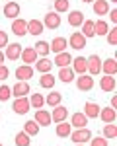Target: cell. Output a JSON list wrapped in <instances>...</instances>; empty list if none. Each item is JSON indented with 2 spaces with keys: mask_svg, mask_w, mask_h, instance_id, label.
Instances as JSON below:
<instances>
[{
  "mask_svg": "<svg viewBox=\"0 0 117 146\" xmlns=\"http://www.w3.org/2000/svg\"><path fill=\"white\" fill-rule=\"evenodd\" d=\"M12 31H14V35H18V37L27 35V22L22 20V18H16V20L12 22Z\"/></svg>",
  "mask_w": 117,
  "mask_h": 146,
  "instance_id": "cell-13",
  "label": "cell"
},
{
  "mask_svg": "<svg viewBox=\"0 0 117 146\" xmlns=\"http://www.w3.org/2000/svg\"><path fill=\"white\" fill-rule=\"evenodd\" d=\"M43 29H45V25H43V22H39V20H29L27 22V33L39 37V35L43 33Z\"/></svg>",
  "mask_w": 117,
  "mask_h": 146,
  "instance_id": "cell-23",
  "label": "cell"
},
{
  "mask_svg": "<svg viewBox=\"0 0 117 146\" xmlns=\"http://www.w3.org/2000/svg\"><path fill=\"white\" fill-rule=\"evenodd\" d=\"M104 136L107 140H111V138H117V125L113 123H105L104 127Z\"/></svg>",
  "mask_w": 117,
  "mask_h": 146,
  "instance_id": "cell-37",
  "label": "cell"
},
{
  "mask_svg": "<svg viewBox=\"0 0 117 146\" xmlns=\"http://www.w3.org/2000/svg\"><path fill=\"white\" fill-rule=\"evenodd\" d=\"M104 123H115L117 119V111L113 107H104V109H100V115H98Z\"/></svg>",
  "mask_w": 117,
  "mask_h": 146,
  "instance_id": "cell-19",
  "label": "cell"
},
{
  "mask_svg": "<svg viewBox=\"0 0 117 146\" xmlns=\"http://www.w3.org/2000/svg\"><path fill=\"white\" fill-rule=\"evenodd\" d=\"M33 49H35V53L39 56H47L49 53H51V47H49V43L47 41H37L33 45Z\"/></svg>",
  "mask_w": 117,
  "mask_h": 146,
  "instance_id": "cell-32",
  "label": "cell"
},
{
  "mask_svg": "<svg viewBox=\"0 0 117 146\" xmlns=\"http://www.w3.org/2000/svg\"><path fill=\"white\" fill-rule=\"evenodd\" d=\"M43 25H45L47 29H58V25H60V16H58L57 12H47L45 20H43Z\"/></svg>",
  "mask_w": 117,
  "mask_h": 146,
  "instance_id": "cell-8",
  "label": "cell"
},
{
  "mask_svg": "<svg viewBox=\"0 0 117 146\" xmlns=\"http://www.w3.org/2000/svg\"><path fill=\"white\" fill-rule=\"evenodd\" d=\"M109 107L117 109V96H113V98H111V105H109Z\"/></svg>",
  "mask_w": 117,
  "mask_h": 146,
  "instance_id": "cell-45",
  "label": "cell"
},
{
  "mask_svg": "<svg viewBox=\"0 0 117 146\" xmlns=\"http://www.w3.org/2000/svg\"><path fill=\"white\" fill-rule=\"evenodd\" d=\"M6 45H8V33L0 29V49H4Z\"/></svg>",
  "mask_w": 117,
  "mask_h": 146,
  "instance_id": "cell-42",
  "label": "cell"
},
{
  "mask_svg": "<svg viewBox=\"0 0 117 146\" xmlns=\"http://www.w3.org/2000/svg\"><path fill=\"white\" fill-rule=\"evenodd\" d=\"M94 14L96 16H105L109 12V2L107 0H94Z\"/></svg>",
  "mask_w": 117,
  "mask_h": 146,
  "instance_id": "cell-27",
  "label": "cell"
},
{
  "mask_svg": "<svg viewBox=\"0 0 117 146\" xmlns=\"http://www.w3.org/2000/svg\"><path fill=\"white\" fill-rule=\"evenodd\" d=\"M84 20H86V18H84V14H82L80 10H70V16H68L70 27H80Z\"/></svg>",
  "mask_w": 117,
  "mask_h": 146,
  "instance_id": "cell-26",
  "label": "cell"
},
{
  "mask_svg": "<svg viewBox=\"0 0 117 146\" xmlns=\"http://www.w3.org/2000/svg\"><path fill=\"white\" fill-rule=\"evenodd\" d=\"M20 58L23 60V64H33L35 60L39 58V55L35 53L33 47H25V49H22V55H20Z\"/></svg>",
  "mask_w": 117,
  "mask_h": 146,
  "instance_id": "cell-14",
  "label": "cell"
},
{
  "mask_svg": "<svg viewBox=\"0 0 117 146\" xmlns=\"http://www.w3.org/2000/svg\"><path fill=\"white\" fill-rule=\"evenodd\" d=\"M100 109H102V107H100L98 103H94V101H86V105H84V111H82V113H84L88 119H96V117L100 115Z\"/></svg>",
  "mask_w": 117,
  "mask_h": 146,
  "instance_id": "cell-22",
  "label": "cell"
},
{
  "mask_svg": "<svg viewBox=\"0 0 117 146\" xmlns=\"http://www.w3.org/2000/svg\"><path fill=\"white\" fill-rule=\"evenodd\" d=\"M23 133H27L29 136H35L39 133V125L35 123L33 119H31V121H25V123H23Z\"/></svg>",
  "mask_w": 117,
  "mask_h": 146,
  "instance_id": "cell-36",
  "label": "cell"
},
{
  "mask_svg": "<svg viewBox=\"0 0 117 146\" xmlns=\"http://www.w3.org/2000/svg\"><path fill=\"white\" fill-rule=\"evenodd\" d=\"M107 31H109V25H107V22H104V20H98V22H94V35H100V37H104Z\"/></svg>",
  "mask_w": 117,
  "mask_h": 146,
  "instance_id": "cell-31",
  "label": "cell"
},
{
  "mask_svg": "<svg viewBox=\"0 0 117 146\" xmlns=\"http://www.w3.org/2000/svg\"><path fill=\"white\" fill-rule=\"evenodd\" d=\"M51 47V53H62V51H66V47H68V39L66 37H53V41L49 43Z\"/></svg>",
  "mask_w": 117,
  "mask_h": 146,
  "instance_id": "cell-10",
  "label": "cell"
},
{
  "mask_svg": "<svg viewBox=\"0 0 117 146\" xmlns=\"http://www.w3.org/2000/svg\"><path fill=\"white\" fill-rule=\"evenodd\" d=\"M4 49H6V51H4V56H6L8 60H18L20 55H22V45H20V43H8Z\"/></svg>",
  "mask_w": 117,
  "mask_h": 146,
  "instance_id": "cell-6",
  "label": "cell"
},
{
  "mask_svg": "<svg viewBox=\"0 0 117 146\" xmlns=\"http://www.w3.org/2000/svg\"><path fill=\"white\" fill-rule=\"evenodd\" d=\"M70 125H72V129H84V127L88 125V117H86L82 111L72 113V117H70Z\"/></svg>",
  "mask_w": 117,
  "mask_h": 146,
  "instance_id": "cell-17",
  "label": "cell"
},
{
  "mask_svg": "<svg viewBox=\"0 0 117 146\" xmlns=\"http://www.w3.org/2000/svg\"><path fill=\"white\" fill-rule=\"evenodd\" d=\"M70 62H72V56H70V53H66V51H62V53H57V55H55V60H53V64H57L58 68L70 66Z\"/></svg>",
  "mask_w": 117,
  "mask_h": 146,
  "instance_id": "cell-21",
  "label": "cell"
},
{
  "mask_svg": "<svg viewBox=\"0 0 117 146\" xmlns=\"http://www.w3.org/2000/svg\"><path fill=\"white\" fill-rule=\"evenodd\" d=\"M76 146H84V144H76Z\"/></svg>",
  "mask_w": 117,
  "mask_h": 146,
  "instance_id": "cell-49",
  "label": "cell"
},
{
  "mask_svg": "<svg viewBox=\"0 0 117 146\" xmlns=\"http://www.w3.org/2000/svg\"><path fill=\"white\" fill-rule=\"evenodd\" d=\"M10 98H12V88L6 86V84H2L0 86V101H8Z\"/></svg>",
  "mask_w": 117,
  "mask_h": 146,
  "instance_id": "cell-39",
  "label": "cell"
},
{
  "mask_svg": "<svg viewBox=\"0 0 117 146\" xmlns=\"http://www.w3.org/2000/svg\"><path fill=\"white\" fill-rule=\"evenodd\" d=\"M68 136H70V140H72L74 144H86V142L92 138V131H90L88 127H84V129H74Z\"/></svg>",
  "mask_w": 117,
  "mask_h": 146,
  "instance_id": "cell-1",
  "label": "cell"
},
{
  "mask_svg": "<svg viewBox=\"0 0 117 146\" xmlns=\"http://www.w3.org/2000/svg\"><path fill=\"white\" fill-rule=\"evenodd\" d=\"M102 72L109 74V76H115L117 74V60L115 58H105L102 62Z\"/></svg>",
  "mask_w": 117,
  "mask_h": 146,
  "instance_id": "cell-24",
  "label": "cell"
},
{
  "mask_svg": "<svg viewBox=\"0 0 117 146\" xmlns=\"http://www.w3.org/2000/svg\"><path fill=\"white\" fill-rule=\"evenodd\" d=\"M20 10H22V8H20V4H18L16 0H8L6 6L2 8V14H4L6 18H10V20H16V18L20 16Z\"/></svg>",
  "mask_w": 117,
  "mask_h": 146,
  "instance_id": "cell-5",
  "label": "cell"
},
{
  "mask_svg": "<svg viewBox=\"0 0 117 146\" xmlns=\"http://www.w3.org/2000/svg\"><path fill=\"white\" fill-rule=\"evenodd\" d=\"M8 76H10V70H8V66L0 64V80H6Z\"/></svg>",
  "mask_w": 117,
  "mask_h": 146,
  "instance_id": "cell-43",
  "label": "cell"
},
{
  "mask_svg": "<svg viewBox=\"0 0 117 146\" xmlns=\"http://www.w3.org/2000/svg\"><path fill=\"white\" fill-rule=\"evenodd\" d=\"M88 74L90 76H98V74H102V58L98 55H90L88 58Z\"/></svg>",
  "mask_w": 117,
  "mask_h": 146,
  "instance_id": "cell-2",
  "label": "cell"
},
{
  "mask_svg": "<svg viewBox=\"0 0 117 146\" xmlns=\"http://www.w3.org/2000/svg\"><path fill=\"white\" fill-rule=\"evenodd\" d=\"M107 2H113V4H117V0H107Z\"/></svg>",
  "mask_w": 117,
  "mask_h": 146,
  "instance_id": "cell-48",
  "label": "cell"
},
{
  "mask_svg": "<svg viewBox=\"0 0 117 146\" xmlns=\"http://www.w3.org/2000/svg\"><path fill=\"white\" fill-rule=\"evenodd\" d=\"M70 10V2L68 0H55V12L57 14H64Z\"/></svg>",
  "mask_w": 117,
  "mask_h": 146,
  "instance_id": "cell-38",
  "label": "cell"
},
{
  "mask_svg": "<svg viewBox=\"0 0 117 146\" xmlns=\"http://www.w3.org/2000/svg\"><path fill=\"white\" fill-rule=\"evenodd\" d=\"M70 47L72 49H76V51H80V49H84L86 47V37L80 33V31H74V33L70 35Z\"/></svg>",
  "mask_w": 117,
  "mask_h": 146,
  "instance_id": "cell-18",
  "label": "cell"
},
{
  "mask_svg": "<svg viewBox=\"0 0 117 146\" xmlns=\"http://www.w3.org/2000/svg\"><path fill=\"white\" fill-rule=\"evenodd\" d=\"M12 109H14V113H18V115H25V113L31 109L29 100L27 98H16V100L12 101Z\"/></svg>",
  "mask_w": 117,
  "mask_h": 146,
  "instance_id": "cell-4",
  "label": "cell"
},
{
  "mask_svg": "<svg viewBox=\"0 0 117 146\" xmlns=\"http://www.w3.org/2000/svg\"><path fill=\"white\" fill-rule=\"evenodd\" d=\"M55 76L51 74V72H45V74H41V78H39V86L43 88V90H51L53 86H55Z\"/></svg>",
  "mask_w": 117,
  "mask_h": 146,
  "instance_id": "cell-29",
  "label": "cell"
},
{
  "mask_svg": "<svg viewBox=\"0 0 117 146\" xmlns=\"http://www.w3.org/2000/svg\"><path fill=\"white\" fill-rule=\"evenodd\" d=\"M14 142H16V146H29L31 144V136L27 133H23V131H20L16 135V138H14Z\"/></svg>",
  "mask_w": 117,
  "mask_h": 146,
  "instance_id": "cell-34",
  "label": "cell"
},
{
  "mask_svg": "<svg viewBox=\"0 0 117 146\" xmlns=\"http://www.w3.org/2000/svg\"><path fill=\"white\" fill-rule=\"evenodd\" d=\"M33 72H35V70H33V66H31V64H22V66L16 68V72H14V74H16V78H18V80L27 82V80L33 76Z\"/></svg>",
  "mask_w": 117,
  "mask_h": 146,
  "instance_id": "cell-9",
  "label": "cell"
},
{
  "mask_svg": "<svg viewBox=\"0 0 117 146\" xmlns=\"http://www.w3.org/2000/svg\"><path fill=\"white\" fill-rule=\"evenodd\" d=\"M115 78H113V76H109V74H104V76H102V80H100V88H102V92H107V94H109V92H113L115 90Z\"/></svg>",
  "mask_w": 117,
  "mask_h": 146,
  "instance_id": "cell-20",
  "label": "cell"
},
{
  "mask_svg": "<svg viewBox=\"0 0 117 146\" xmlns=\"http://www.w3.org/2000/svg\"><path fill=\"white\" fill-rule=\"evenodd\" d=\"M33 64H35V70H37L39 74H45V72H51V68H53V60H49L47 56H41V58L35 60Z\"/></svg>",
  "mask_w": 117,
  "mask_h": 146,
  "instance_id": "cell-15",
  "label": "cell"
},
{
  "mask_svg": "<svg viewBox=\"0 0 117 146\" xmlns=\"http://www.w3.org/2000/svg\"><path fill=\"white\" fill-rule=\"evenodd\" d=\"M55 133H57V136H60V138H66V136L72 133V125L66 123V121H60V123H57V127H55Z\"/></svg>",
  "mask_w": 117,
  "mask_h": 146,
  "instance_id": "cell-28",
  "label": "cell"
},
{
  "mask_svg": "<svg viewBox=\"0 0 117 146\" xmlns=\"http://www.w3.org/2000/svg\"><path fill=\"white\" fill-rule=\"evenodd\" d=\"M82 2H84V4H88V2H94V0H82Z\"/></svg>",
  "mask_w": 117,
  "mask_h": 146,
  "instance_id": "cell-47",
  "label": "cell"
},
{
  "mask_svg": "<svg viewBox=\"0 0 117 146\" xmlns=\"http://www.w3.org/2000/svg\"><path fill=\"white\" fill-rule=\"evenodd\" d=\"M80 27H82V31H80V33L84 35L86 39H90V37H94V22H92V20H84Z\"/></svg>",
  "mask_w": 117,
  "mask_h": 146,
  "instance_id": "cell-33",
  "label": "cell"
},
{
  "mask_svg": "<svg viewBox=\"0 0 117 146\" xmlns=\"http://www.w3.org/2000/svg\"><path fill=\"white\" fill-rule=\"evenodd\" d=\"M29 92H31L29 84H27V82H22V80H18V82L12 86V96H14V98H25Z\"/></svg>",
  "mask_w": 117,
  "mask_h": 146,
  "instance_id": "cell-7",
  "label": "cell"
},
{
  "mask_svg": "<svg viewBox=\"0 0 117 146\" xmlns=\"http://www.w3.org/2000/svg\"><path fill=\"white\" fill-rule=\"evenodd\" d=\"M4 60H6V56H4V51L0 49V64H4Z\"/></svg>",
  "mask_w": 117,
  "mask_h": 146,
  "instance_id": "cell-46",
  "label": "cell"
},
{
  "mask_svg": "<svg viewBox=\"0 0 117 146\" xmlns=\"http://www.w3.org/2000/svg\"><path fill=\"white\" fill-rule=\"evenodd\" d=\"M76 80V88L80 92H90L94 88V76H90V74H78V78Z\"/></svg>",
  "mask_w": 117,
  "mask_h": 146,
  "instance_id": "cell-3",
  "label": "cell"
},
{
  "mask_svg": "<svg viewBox=\"0 0 117 146\" xmlns=\"http://www.w3.org/2000/svg\"><path fill=\"white\" fill-rule=\"evenodd\" d=\"M33 121L39 125V127H49V125L53 123V121H51V113L45 111L43 107H41V109H35V119Z\"/></svg>",
  "mask_w": 117,
  "mask_h": 146,
  "instance_id": "cell-12",
  "label": "cell"
},
{
  "mask_svg": "<svg viewBox=\"0 0 117 146\" xmlns=\"http://www.w3.org/2000/svg\"><path fill=\"white\" fill-rule=\"evenodd\" d=\"M107 14H109V20H111L113 23H117V8H115V10H109Z\"/></svg>",
  "mask_w": 117,
  "mask_h": 146,
  "instance_id": "cell-44",
  "label": "cell"
},
{
  "mask_svg": "<svg viewBox=\"0 0 117 146\" xmlns=\"http://www.w3.org/2000/svg\"><path fill=\"white\" fill-rule=\"evenodd\" d=\"M70 68L74 70V74H86L88 72V60H86V56H74Z\"/></svg>",
  "mask_w": 117,
  "mask_h": 146,
  "instance_id": "cell-11",
  "label": "cell"
},
{
  "mask_svg": "<svg viewBox=\"0 0 117 146\" xmlns=\"http://www.w3.org/2000/svg\"><path fill=\"white\" fill-rule=\"evenodd\" d=\"M66 117H68V109H66V107H62V105L53 107V111H51V121L60 123V121H66Z\"/></svg>",
  "mask_w": 117,
  "mask_h": 146,
  "instance_id": "cell-16",
  "label": "cell"
},
{
  "mask_svg": "<svg viewBox=\"0 0 117 146\" xmlns=\"http://www.w3.org/2000/svg\"><path fill=\"white\" fill-rule=\"evenodd\" d=\"M88 142H90V146H109V142H107L105 136H92Z\"/></svg>",
  "mask_w": 117,
  "mask_h": 146,
  "instance_id": "cell-40",
  "label": "cell"
},
{
  "mask_svg": "<svg viewBox=\"0 0 117 146\" xmlns=\"http://www.w3.org/2000/svg\"><path fill=\"white\" fill-rule=\"evenodd\" d=\"M0 146H4V144H0Z\"/></svg>",
  "mask_w": 117,
  "mask_h": 146,
  "instance_id": "cell-50",
  "label": "cell"
},
{
  "mask_svg": "<svg viewBox=\"0 0 117 146\" xmlns=\"http://www.w3.org/2000/svg\"><path fill=\"white\" fill-rule=\"evenodd\" d=\"M105 37H107V43H109V45H117V25L111 27V29L105 33Z\"/></svg>",
  "mask_w": 117,
  "mask_h": 146,
  "instance_id": "cell-41",
  "label": "cell"
},
{
  "mask_svg": "<svg viewBox=\"0 0 117 146\" xmlns=\"http://www.w3.org/2000/svg\"><path fill=\"white\" fill-rule=\"evenodd\" d=\"M60 82H64V84H70L72 80L76 78V74H74V70L70 66H62L60 70H58V76H57Z\"/></svg>",
  "mask_w": 117,
  "mask_h": 146,
  "instance_id": "cell-25",
  "label": "cell"
},
{
  "mask_svg": "<svg viewBox=\"0 0 117 146\" xmlns=\"http://www.w3.org/2000/svg\"><path fill=\"white\" fill-rule=\"evenodd\" d=\"M60 101H62V96L58 92H51V94H47V98H45V103L49 107H57V105H60Z\"/></svg>",
  "mask_w": 117,
  "mask_h": 146,
  "instance_id": "cell-30",
  "label": "cell"
},
{
  "mask_svg": "<svg viewBox=\"0 0 117 146\" xmlns=\"http://www.w3.org/2000/svg\"><path fill=\"white\" fill-rule=\"evenodd\" d=\"M29 105H31L33 109H41V107L45 105V98H43V94H33V96L29 98Z\"/></svg>",
  "mask_w": 117,
  "mask_h": 146,
  "instance_id": "cell-35",
  "label": "cell"
}]
</instances>
